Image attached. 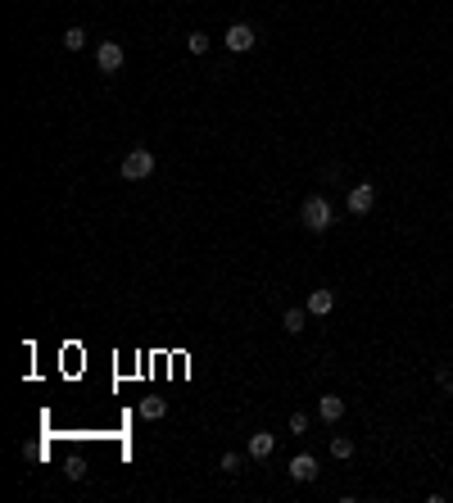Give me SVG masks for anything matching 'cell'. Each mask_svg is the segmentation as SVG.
I'll list each match as a JSON object with an SVG mask.
<instances>
[{
  "label": "cell",
  "mask_w": 453,
  "mask_h": 503,
  "mask_svg": "<svg viewBox=\"0 0 453 503\" xmlns=\"http://www.w3.org/2000/svg\"><path fill=\"white\" fill-rule=\"evenodd\" d=\"M118 173H122V181H145V177L154 173V154L145 150V145H137V150L122 154V168H118Z\"/></svg>",
  "instance_id": "obj_2"
},
{
  "label": "cell",
  "mask_w": 453,
  "mask_h": 503,
  "mask_svg": "<svg viewBox=\"0 0 453 503\" xmlns=\"http://www.w3.org/2000/svg\"><path fill=\"white\" fill-rule=\"evenodd\" d=\"M87 46V28H68L64 32V51H82Z\"/></svg>",
  "instance_id": "obj_13"
},
{
  "label": "cell",
  "mask_w": 453,
  "mask_h": 503,
  "mask_svg": "<svg viewBox=\"0 0 453 503\" xmlns=\"http://www.w3.org/2000/svg\"><path fill=\"white\" fill-rule=\"evenodd\" d=\"M186 51L191 55H209V32H191L186 36Z\"/></svg>",
  "instance_id": "obj_12"
},
{
  "label": "cell",
  "mask_w": 453,
  "mask_h": 503,
  "mask_svg": "<svg viewBox=\"0 0 453 503\" xmlns=\"http://www.w3.org/2000/svg\"><path fill=\"white\" fill-rule=\"evenodd\" d=\"M122 59H127V55H122V46H118V41H100V46H95V68H100L105 78L122 73Z\"/></svg>",
  "instance_id": "obj_4"
},
{
  "label": "cell",
  "mask_w": 453,
  "mask_h": 503,
  "mask_svg": "<svg viewBox=\"0 0 453 503\" xmlns=\"http://www.w3.org/2000/svg\"><path fill=\"white\" fill-rule=\"evenodd\" d=\"M376 208V186L372 181H353L349 186V213H372Z\"/></svg>",
  "instance_id": "obj_5"
},
{
  "label": "cell",
  "mask_w": 453,
  "mask_h": 503,
  "mask_svg": "<svg viewBox=\"0 0 453 503\" xmlns=\"http://www.w3.org/2000/svg\"><path fill=\"white\" fill-rule=\"evenodd\" d=\"M304 309H309V317H326V313L336 309V290H326V286L309 290V300H304Z\"/></svg>",
  "instance_id": "obj_6"
},
{
  "label": "cell",
  "mask_w": 453,
  "mask_h": 503,
  "mask_svg": "<svg viewBox=\"0 0 453 503\" xmlns=\"http://www.w3.org/2000/svg\"><path fill=\"white\" fill-rule=\"evenodd\" d=\"M317 417H322V422H340V417H345V399H340V395H322V399H317Z\"/></svg>",
  "instance_id": "obj_8"
},
{
  "label": "cell",
  "mask_w": 453,
  "mask_h": 503,
  "mask_svg": "<svg viewBox=\"0 0 453 503\" xmlns=\"http://www.w3.org/2000/svg\"><path fill=\"white\" fill-rule=\"evenodd\" d=\"M164 413H168V403H164V399H141V417H145V422H159Z\"/></svg>",
  "instance_id": "obj_11"
},
{
  "label": "cell",
  "mask_w": 453,
  "mask_h": 503,
  "mask_svg": "<svg viewBox=\"0 0 453 503\" xmlns=\"http://www.w3.org/2000/svg\"><path fill=\"white\" fill-rule=\"evenodd\" d=\"M254 41H259V32L250 28V23H231V28L223 32V46L231 55H245V51H254Z\"/></svg>",
  "instance_id": "obj_3"
},
{
  "label": "cell",
  "mask_w": 453,
  "mask_h": 503,
  "mask_svg": "<svg viewBox=\"0 0 453 503\" xmlns=\"http://www.w3.org/2000/svg\"><path fill=\"white\" fill-rule=\"evenodd\" d=\"M223 472H227V476L240 472V453H223Z\"/></svg>",
  "instance_id": "obj_16"
},
{
  "label": "cell",
  "mask_w": 453,
  "mask_h": 503,
  "mask_svg": "<svg viewBox=\"0 0 453 503\" xmlns=\"http://www.w3.org/2000/svg\"><path fill=\"white\" fill-rule=\"evenodd\" d=\"M331 458H353V440L349 435H336L331 440Z\"/></svg>",
  "instance_id": "obj_14"
},
{
  "label": "cell",
  "mask_w": 453,
  "mask_h": 503,
  "mask_svg": "<svg viewBox=\"0 0 453 503\" xmlns=\"http://www.w3.org/2000/svg\"><path fill=\"white\" fill-rule=\"evenodd\" d=\"M299 223L322 236V231L336 223V218H331V200H326V195H309V200L299 204Z\"/></svg>",
  "instance_id": "obj_1"
},
{
  "label": "cell",
  "mask_w": 453,
  "mask_h": 503,
  "mask_svg": "<svg viewBox=\"0 0 453 503\" xmlns=\"http://www.w3.org/2000/svg\"><path fill=\"white\" fill-rule=\"evenodd\" d=\"M290 481H299V485L317 481V458L313 453H295V458H290Z\"/></svg>",
  "instance_id": "obj_7"
},
{
  "label": "cell",
  "mask_w": 453,
  "mask_h": 503,
  "mask_svg": "<svg viewBox=\"0 0 453 503\" xmlns=\"http://www.w3.org/2000/svg\"><path fill=\"white\" fill-rule=\"evenodd\" d=\"M272 449H277V435L272 431H254L250 435V458H267Z\"/></svg>",
  "instance_id": "obj_9"
},
{
  "label": "cell",
  "mask_w": 453,
  "mask_h": 503,
  "mask_svg": "<svg viewBox=\"0 0 453 503\" xmlns=\"http://www.w3.org/2000/svg\"><path fill=\"white\" fill-rule=\"evenodd\" d=\"M304 322H309V309H286V313H281V327H286L290 336H299Z\"/></svg>",
  "instance_id": "obj_10"
},
{
  "label": "cell",
  "mask_w": 453,
  "mask_h": 503,
  "mask_svg": "<svg viewBox=\"0 0 453 503\" xmlns=\"http://www.w3.org/2000/svg\"><path fill=\"white\" fill-rule=\"evenodd\" d=\"M309 431V413H290V435H304Z\"/></svg>",
  "instance_id": "obj_15"
},
{
  "label": "cell",
  "mask_w": 453,
  "mask_h": 503,
  "mask_svg": "<svg viewBox=\"0 0 453 503\" xmlns=\"http://www.w3.org/2000/svg\"><path fill=\"white\" fill-rule=\"evenodd\" d=\"M87 476V467H82V458H68V481H82Z\"/></svg>",
  "instance_id": "obj_17"
},
{
  "label": "cell",
  "mask_w": 453,
  "mask_h": 503,
  "mask_svg": "<svg viewBox=\"0 0 453 503\" xmlns=\"http://www.w3.org/2000/svg\"><path fill=\"white\" fill-rule=\"evenodd\" d=\"M444 390H449V399H453V376H449V381H444Z\"/></svg>",
  "instance_id": "obj_18"
}]
</instances>
